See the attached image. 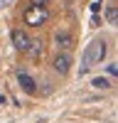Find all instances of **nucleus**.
Returning a JSON list of instances; mask_svg holds the SVG:
<instances>
[{"label":"nucleus","mask_w":118,"mask_h":123,"mask_svg":"<svg viewBox=\"0 0 118 123\" xmlns=\"http://www.w3.org/2000/svg\"><path fill=\"white\" fill-rule=\"evenodd\" d=\"M42 52H44V42H42V39H32V44H30V57H32V59H39V57H42Z\"/></svg>","instance_id":"nucleus-7"},{"label":"nucleus","mask_w":118,"mask_h":123,"mask_svg":"<svg viewBox=\"0 0 118 123\" xmlns=\"http://www.w3.org/2000/svg\"><path fill=\"white\" fill-rule=\"evenodd\" d=\"M17 84H20V89H22L25 94H30V96L37 94V81L30 76L27 71H17Z\"/></svg>","instance_id":"nucleus-6"},{"label":"nucleus","mask_w":118,"mask_h":123,"mask_svg":"<svg viewBox=\"0 0 118 123\" xmlns=\"http://www.w3.org/2000/svg\"><path fill=\"white\" fill-rule=\"evenodd\" d=\"M22 17H25V22L30 27H42L49 20V12H47V7H27Z\"/></svg>","instance_id":"nucleus-2"},{"label":"nucleus","mask_w":118,"mask_h":123,"mask_svg":"<svg viewBox=\"0 0 118 123\" xmlns=\"http://www.w3.org/2000/svg\"><path fill=\"white\" fill-rule=\"evenodd\" d=\"M10 39H12V47L17 49V52H30V44H32V37H30L22 27H15L12 32H10Z\"/></svg>","instance_id":"nucleus-4"},{"label":"nucleus","mask_w":118,"mask_h":123,"mask_svg":"<svg viewBox=\"0 0 118 123\" xmlns=\"http://www.w3.org/2000/svg\"><path fill=\"white\" fill-rule=\"evenodd\" d=\"M106 20H108L113 27H118V5H108V7H106Z\"/></svg>","instance_id":"nucleus-9"},{"label":"nucleus","mask_w":118,"mask_h":123,"mask_svg":"<svg viewBox=\"0 0 118 123\" xmlns=\"http://www.w3.org/2000/svg\"><path fill=\"white\" fill-rule=\"evenodd\" d=\"M106 71H108L111 76H118V64H108V67H106Z\"/></svg>","instance_id":"nucleus-11"},{"label":"nucleus","mask_w":118,"mask_h":123,"mask_svg":"<svg viewBox=\"0 0 118 123\" xmlns=\"http://www.w3.org/2000/svg\"><path fill=\"white\" fill-rule=\"evenodd\" d=\"M30 5H32V7H47L49 0H30Z\"/></svg>","instance_id":"nucleus-10"},{"label":"nucleus","mask_w":118,"mask_h":123,"mask_svg":"<svg viewBox=\"0 0 118 123\" xmlns=\"http://www.w3.org/2000/svg\"><path fill=\"white\" fill-rule=\"evenodd\" d=\"M54 44L59 47V52H69L74 47V35L69 30H57L54 32Z\"/></svg>","instance_id":"nucleus-5"},{"label":"nucleus","mask_w":118,"mask_h":123,"mask_svg":"<svg viewBox=\"0 0 118 123\" xmlns=\"http://www.w3.org/2000/svg\"><path fill=\"white\" fill-rule=\"evenodd\" d=\"M0 106H7V96L5 94H0Z\"/></svg>","instance_id":"nucleus-12"},{"label":"nucleus","mask_w":118,"mask_h":123,"mask_svg":"<svg viewBox=\"0 0 118 123\" xmlns=\"http://www.w3.org/2000/svg\"><path fill=\"white\" fill-rule=\"evenodd\" d=\"M71 67H74V57L69 54V52H57V54H54V59H52V69L57 71V74L66 76L69 71H71Z\"/></svg>","instance_id":"nucleus-3"},{"label":"nucleus","mask_w":118,"mask_h":123,"mask_svg":"<svg viewBox=\"0 0 118 123\" xmlns=\"http://www.w3.org/2000/svg\"><path fill=\"white\" fill-rule=\"evenodd\" d=\"M103 59H106V42L103 39H94V42L84 49V64L79 69V74H86L91 64H101Z\"/></svg>","instance_id":"nucleus-1"},{"label":"nucleus","mask_w":118,"mask_h":123,"mask_svg":"<svg viewBox=\"0 0 118 123\" xmlns=\"http://www.w3.org/2000/svg\"><path fill=\"white\" fill-rule=\"evenodd\" d=\"M91 86L106 91V89H111V79H108V76H94V79H91Z\"/></svg>","instance_id":"nucleus-8"}]
</instances>
